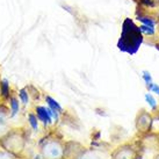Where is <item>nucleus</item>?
Listing matches in <instances>:
<instances>
[{
  "instance_id": "obj_1",
  "label": "nucleus",
  "mask_w": 159,
  "mask_h": 159,
  "mask_svg": "<svg viewBox=\"0 0 159 159\" xmlns=\"http://www.w3.org/2000/svg\"><path fill=\"white\" fill-rule=\"evenodd\" d=\"M29 142V129L26 127H11L9 130L0 136V148L8 151L15 157L25 158Z\"/></svg>"
},
{
  "instance_id": "obj_2",
  "label": "nucleus",
  "mask_w": 159,
  "mask_h": 159,
  "mask_svg": "<svg viewBox=\"0 0 159 159\" xmlns=\"http://www.w3.org/2000/svg\"><path fill=\"white\" fill-rule=\"evenodd\" d=\"M65 143L63 135L56 129L50 130L39 143V153L41 159H64Z\"/></svg>"
},
{
  "instance_id": "obj_3",
  "label": "nucleus",
  "mask_w": 159,
  "mask_h": 159,
  "mask_svg": "<svg viewBox=\"0 0 159 159\" xmlns=\"http://www.w3.org/2000/svg\"><path fill=\"white\" fill-rule=\"evenodd\" d=\"M144 149L141 139L136 137L117 145L111 151V159H143Z\"/></svg>"
},
{
  "instance_id": "obj_4",
  "label": "nucleus",
  "mask_w": 159,
  "mask_h": 159,
  "mask_svg": "<svg viewBox=\"0 0 159 159\" xmlns=\"http://www.w3.org/2000/svg\"><path fill=\"white\" fill-rule=\"evenodd\" d=\"M153 121H155V116L152 113L148 111L144 108L138 111L136 119H135V128L137 131V136H143L152 131Z\"/></svg>"
},
{
  "instance_id": "obj_5",
  "label": "nucleus",
  "mask_w": 159,
  "mask_h": 159,
  "mask_svg": "<svg viewBox=\"0 0 159 159\" xmlns=\"http://www.w3.org/2000/svg\"><path fill=\"white\" fill-rule=\"evenodd\" d=\"M75 159H111V151L103 148L84 146Z\"/></svg>"
},
{
  "instance_id": "obj_6",
  "label": "nucleus",
  "mask_w": 159,
  "mask_h": 159,
  "mask_svg": "<svg viewBox=\"0 0 159 159\" xmlns=\"http://www.w3.org/2000/svg\"><path fill=\"white\" fill-rule=\"evenodd\" d=\"M35 111L39 121L44 127H48L50 124H52L53 122H56V120H58V113L51 111L49 107L37 106L35 107V111Z\"/></svg>"
},
{
  "instance_id": "obj_7",
  "label": "nucleus",
  "mask_w": 159,
  "mask_h": 159,
  "mask_svg": "<svg viewBox=\"0 0 159 159\" xmlns=\"http://www.w3.org/2000/svg\"><path fill=\"white\" fill-rule=\"evenodd\" d=\"M142 142V145L144 149V153L148 149L155 151V155L159 152V133L150 131L143 136H137Z\"/></svg>"
},
{
  "instance_id": "obj_8",
  "label": "nucleus",
  "mask_w": 159,
  "mask_h": 159,
  "mask_svg": "<svg viewBox=\"0 0 159 159\" xmlns=\"http://www.w3.org/2000/svg\"><path fill=\"white\" fill-rule=\"evenodd\" d=\"M11 111L6 101H0V136L11 128Z\"/></svg>"
},
{
  "instance_id": "obj_9",
  "label": "nucleus",
  "mask_w": 159,
  "mask_h": 159,
  "mask_svg": "<svg viewBox=\"0 0 159 159\" xmlns=\"http://www.w3.org/2000/svg\"><path fill=\"white\" fill-rule=\"evenodd\" d=\"M8 102H9V111H11V116L13 117L14 115L18 114L19 109H20V103H19V98H16L13 93L9 94L8 98Z\"/></svg>"
},
{
  "instance_id": "obj_10",
  "label": "nucleus",
  "mask_w": 159,
  "mask_h": 159,
  "mask_svg": "<svg viewBox=\"0 0 159 159\" xmlns=\"http://www.w3.org/2000/svg\"><path fill=\"white\" fill-rule=\"evenodd\" d=\"M27 120H28V124H29V127H30L31 130H34V131H39V119H37V116H36L35 111H30L28 116H27Z\"/></svg>"
},
{
  "instance_id": "obj_11",
  "label": "nucleus",
  "mask_w": 159,
  "mask_h": 159,
  "mask_svg": "<svg viewBox=\"0 0 159 159\" xmlns=\"http://www.w3.org/2000/svg\"><path fill=\"white\" fill-rule=\"evenodd\" d=\"M45 101H47V103H48V107L51 109V111H56V113H58V114L63 111L62 107L59 106V103H58L56 100H53L50 95H47V97H45Z\"/></svg>"
},
{
  "instance_id": "obj_12",
  "label": "nucleus",
  "mask_w": 159,
  "mask_h": 159,
  "mask_svg": "<svg viewBox=\"0 0 159 159\" xmlns=\"http://www.w3.org/2000/svg\"><path fill=\"white\" fill-rule=\"evenodd\" d=\"M29 95H30V93H29V91H28V87H25V89H22L20 92H19L20 101L22 102L23 105H27V103L29 102Z\"/></svg>"
},
{
  "instance_id": "obj_13",
  "label": "nucleus",
  "mask_w": 159,
  "mask_h": 159,
  "mask_svg": "<svg viewBox=\"0 0 159 159\" xmlns=\"http://www.w3.org/2000/svg\"><path fill=\"white\" fill-rule=\"evenodd\" d=\"M145 100L148 101L149 106L152 108V111H155L156 109H157V107H158V102H157V100H156L155 98L152 97V94H151V93H146V94H145Z\"/></svg>"
},
{
  "instance_id": "obj_14",
  "label": "nucleus",
  "mask_w": 159,
  "mask_h": 159,
  "mask_svg": "<svg viewBox=\"0 0 159 159\" xmlns=\"http://www.w3.org/2000/svg\"><path fill=\"white\" fill-rule=\"evenodd\" d=\"M0 159H19V158L15 157L14 155H12V153H9L8 151H6L0 148Z\"/></svg>"
},
{
  "instance_id": "obj_15",
  "label": "nucleus",
  "mask_w": 159,
  "mask_h": 159,
  "mask_svg": "<svg viewBox=\"0 0 159 159\" xmlns=\"http://www.w3.org/2000/svg\"><path fill=\"white\" fill-rule=\"evenodd\" d=\"M141 2L150 7H159V0H141Z\"/></svg>"
},
{
  "instance_id": "obj_16",
  "label": "nucleus",
  "mask_w": 159,
  "mask_h": 159,
  "mask_svg": "<svg viewBox=\"0 0 159 159\" xmlns=\"http://www.w3.org/2000/svg\"><path fill=\"white\" fill-rule=\"evenodd\" d=\"M148 86V89L150 92H153L156 93L157 95H159V85L158 84H155V83H150L149 85H146Z\"/></svg>"
},
{
  "instance_id": "obj_17",
  "label": "nucleus",
  "mask_w": 159,
  "mask_h": 159,
  "mask_svg": "<svg viewBox=\"0 0 159 159\" xmlns=\"http://www.w3.org/2000/svg\"><path fill=\"white\" fill-rule=\"evenodd\" d=\"M155 47H156V49H157V50L159 51V41H157V42L155 43Z\"/></svg>"
},
{
  "instance_id": "obj_18",
  "label": "nucleus",
  "mask_w": 159,
  "mask_h": 159,
  "mask_svg": "<svg viewBox=\"0 0 159 159\" xmlns=\"http://www.w3.org/2000/svg\"><path fill=\"white\" fill-rule=\"evenodd\" d=\"M151 159H159V152H158V153H156V155L153 156V157H152Z\"/></svg>"
},
{
  "instance_id": "obj_19",
  "label": "nucleus",
  "mask_w": 159,
  "mask_h": 159,
  "mask_svg": "<svg viewBox=\"0 0 159 159\" xmlns=\"http://www.w3.org/2000/svg\"><path fill=\"white\" fill-rule=\"evenodd\" d=\"M1 84H2V80H1V75H0V95H1Z\"/></svg>"
},
{
  "instance_id": "obj_20",
  "label": "nucleus",
  "mask_w": 159,
  "mask_h": 159,
  "mask_svg": "<svg viewBox=\"0 0 159 159\" xmlns=\"http://www.w3.org/2000/svg\"><path fill=\"white\" fill-rule=\"evenodd\" d=\"M20 159H29L28 157H25V158H20Z\"/></svg>"
},
{
  "instance_id": "obj_21",
  "label": "nucleus",
  "mask_w": 159,
  "mask_h": 159,
  "mask_svg": "<svg viewBox=\"0 0 159 159\" xmlns=\"http://www.w3.org/2000/svg\"><path fill=\"white\" fill-rule=\"evenodd\" d=\"M143 159H145V158H143Z\"/></svg>"
}]
</instances>
